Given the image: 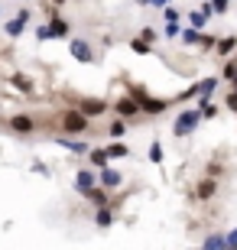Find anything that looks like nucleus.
I'll list each match as a JSON object with an SVG mask.
<instances>
[{"instance_id":"7","label":"nucleus","mask_w":237,"mask_h":250,"mask_svg":"<svg viewBox=\"0 0 237 250\" xmlns=\"http://www.w3.org/2000/svg\"><path fill=\"white\" fill-rule=\"evenodd\" d=\"M124 130H127V127H124V121H114V124H110V130H108V133H110V137H120Z\"/></svg>"},{"instance_id":"3","label":"nucleus","mask_w":237,"mask_h":250,"mask_svg":"<svg viewBox=\"0 0 237 250\" xmlns=\"http://www.w3.org/2000/svg\"><path fill=\"white\" fill-rule=\"evenodd\" d=\"M10 130H17V133H33L36 124H33V117H26V114H17V117H10Z\"/></svg>"},{"instance_id":"1","label":"nucleus","mask_w":237,"mask_h":250,"mask_svg":"<svg viewBox=\"0 0 237 250\" xmlns=\"http://www.w3.org/2000/svg\"><path fill=\"white\" fill-rule=\"evenodd\" d=\"M62 130H65V133H85V130H88V114L65 111L62 114Z\"/></svg>"},{"instance_id":"9","label":"nucleus","mask_w":237,"mask_h":250,"mask_svg":"<svg viewBox=\"0 0 237 250\" xmlns=\"http://www.w3.org/2000/svg\"><path fill=\"white\" fill-rule=\"evenodd\" d=\"M228 107H231V111H237V94H231V98H228Z\"/></svg>"},{"instance_id":"8","label":"nucleus","mask_w":237,"mask_h":250,"mask_svg":"<svg viewBox=\"0 0 237 250\" xmlns=\"http://www.w3.org/2000/svg\"><path fill=\"white\" fill-rule=\"evenodd\" d=\"M13 84H17V88H23V91H26V88H29L26 75H13Z\"/></svg>"},{"instance_id":"4","label":"nucleus","mask_w":237,"mask_h":250,"mask_svg":"<svg viewBox=\"0 0 237 250\" xmlns=\"http://www.w3.org/2000/svg\"><path fill=\"white\" fill-rule=\"evenodd\" d=\"M114 107H117V114H120V117H133V114L140 111V104L133 101V98H120V101L114 104Z\"/></svg>"},{"instance_id":"2","label":"nucleus","mask_w":237,"mask_h":250,"mask_svg":"<svg viewBox=\"0 0 237 250\" xmlns=\"http://www.w3.org/2000/svg\"><path fill=\"white\" fill-rule=\"evenodd\" d=\"M78 111H82V114H88V117H101V114L108 111V104L101 101V98H85V101L78 104Z\"/></svg>"},{"instance_id":"6","label":"nucleus","mask_w":237,"mask_h":250,"mask_svg":"<svg viewBox=\"0 0 237 250\" xmlns=\"http://www.w3.org/2000/svg\"><path fill=\"white\" fill-rule=\"evenodd\" d=\"M146 114H159V111H166V101H143L140 104Z\"/></svg>"},{"instance_id":"10","label":"nucleus","mask_w":237,"mask_h":250,"mask_svg":"<svg viewBox=\"0 0 237 250\" xmlns=\"http://www.w3.org/2000/svg\"><path fill=\"white\" fill-rule=\"evenodd\" d=\"M52 3H65V0H52Z\"/></svg>"},{"instance_id":"5","label":"nucleus","mask_w":237,"mask_h":250,"mask_svg":"<svg viewBox=\"0 0 237 250\" xmlns=\"http://www.w3.org/2000/svg\"><path fill=\"white\" fill-rule=\"evenodd\" d=\"M215 192H218V182L215 179H201L198 182V198H211Z\"/></svg>"}]
</instances>
